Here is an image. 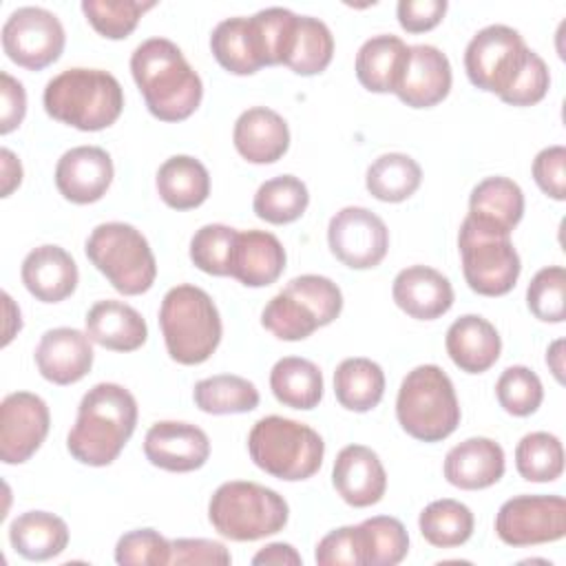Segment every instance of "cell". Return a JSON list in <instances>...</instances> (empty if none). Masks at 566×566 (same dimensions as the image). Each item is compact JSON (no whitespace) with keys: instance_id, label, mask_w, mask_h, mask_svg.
Listing matches in <instances>:
<instances>
[{"instance_id":"ac0fdd59","label":"cell","mask_w":566,"mask_h":566,"mask_svg":"<svg viewBox=\"0 0 566 566\" xmlns=\"http://www.w3.org/2000/svg\"><path fill=\"white\" fill-rule=\"evenodd\" d=\"M113 159L99 146H75L55 166V186L71 203L99 201L113 181Z\"/></svg>"},{"instance_id":"ffe728a7","label":"cell","mask_w":566,"mask_h":566,"mask_svg":"<svg viewBox=\"0 0 566 566\" xmlns=\"http://www.w3.org/2000/svg\"><path fill=\"white\" fill-rule=\"evenodd\" d=\"M35 365L42 378L53 385H73L93 367V347L88 334L75 327L46 329L35 347Z\"/></svg>"},{"instance_id":"ee69618b","label":"cell","mask_w":566,"mask_h":566,"mask_svg":"<svg viewBox=\"0 0 566 566\" xmlns=\"http://www.w3.org/2000/svg\"><path fill=\"white\" fill-rule=\"evenodd\" d=\"M495 396L506 413L524 418L539 409L544 400V387L533 369L513 365L500 374L495 382Z\"/></svg>"},{"instance_id":"f1b7e54d","label":"cell","mask_w":566,"mask_h":566,"mask_svg":"<svg viewBox=\"0 0 566 566\" xmlns=\"http://www.w3.org/2000/svg\"><path fill=\"white\" fill-rule=\"evenodd\" d=\"M407 53L409 46L398 35L380 33L365 40L356 53L358 82L371 93H394L400 82Z\"/></svg>"},{"instance_id":"83f0119b","label":"cell","mask_w":566,"mask_h":566,"mask_svg":"<svg viewBox=\"0 0 566 566\" xmlns=\"http://www.w3.org/2000/svg\"><path fill=\"white\" fill-rule=\"evenodd\" d=\"M84 321L88 338L104 349L135 352L148 338L144 316L122 301H97Z\"/></svg>"},{"instance_id":"9c48e42d","label":"cell","mask_w":566,"mask_h":566,"mask_svg":"<svg viewBox=\"0 0 566 566\" xmlns=\"http://www.w3.org/2000/svg\"><path fill=\"white\" fill-rule=\"evenodd\" d=\"M84 252L119 294L137 296L155 283V254L146 237L130 223L108 221L95 226Z\"/></svg>"},{"instance_id":"d6986e66","label":"cell","mask_w":566,"mask_h":566,"mask_svg":"<svg viewBox=\"0 0 566 566\" xmlns=\"http://www.w3.org/2000/svg\"><path fill=\"white\" fill-rule=\"evenodd\" d=\"M332 484L343 502L354 509H365L382 500L387 473L376 451L365 444H347L334 460Z\"/></svg>"},{"instance_id":"681fc988","label":"cell","mask_w":566,"mask_h":566,"mask_svg":"<svg viewBox=\"0 0 566 566\" xmlns=\"http://www.w3.org/2000/svg\"><path fill=\"white\" fill-rule=\"evenodd\" d=\"M533 179L544 195L555 201L566 199V148L548 146L542 148L533 159Z\"/></svg>"},{"instance_id":"4dcf8cb0","label":"cell","mask_w":566,"mask_h":566,"mask_svg":"<svg viewBox=\"0 0 566 566\" xmlns=\"http://www.w3.org/2000/svg\"><path fill=\"white\" fill-rule=\"evenodd\" d=\"M155 184L161 201L175 210L197 208L210 195L208 168L190 155L168 157L159 166Z\"/></svg>"},{"instance_id":"7bdbcfd3","label":"cell","mask_w":566,"mask_h":566,"mask_svg":"<svg viewBox=\"0 0 566 566\" xmlns=\"http://www.w3.org/2000/svg\"><path fill=\"white\" fill-rule=\"evenodd\" d=\"M155 4L157 2L150 0H84L82 13L102 38L124 40L135 31L139 18Z\"/></svg>"},{"instance_id":"bcb514c9","label":"cell","mask_w":566,"mask_h":566,"mask_svg":"<svg viewBox=\"0 0 566 566\" xmlns=\"http://www.w3.org/2000/svg\"><path fill=\"white\" fill-rule=\"evenodd\" d=\"M234 237H237V230L230 226H223V223L201 226L190 239L192 263L206 274L228 276Z\"/></svg>"},{"instance_id":"603a6c76","label":"cell","mask_w":566,"mask_h":566,"mask_svg":"<svg viewBox=\"0 0 566 566\" xmlns=\"http://www.w3.org/2000/svg\"><path fill=\"white\" fill-rule=\"evenodd\" d=\"M504 467V449L491 438L475 436L449 449L442 471L449 484L464 491H480L500 482Z\"/></svg>"},{"instance_id":"d6a6232c","label":"cell","mask_w":566,"mask_h":566,"mask_svg":"<svg viewBox=\"0 0 566 566\" xmlns=\"http://www.w3.org/2000/svg\"><path fill=\"white\" fill-rule=\"evenodd\" d=\"M270 389L281 405L310 411L323 398V374L307 358L285 356L270 371Z\"/></svg>"},{"instance_id":"f35d334b","label":"cell","mask_w":566,"mask_h":566,"mask_svg":"<svg viewBox=\"0 0 566 566\" xmlns=\"http://www.w3.org/2000/svg\"><path fill=\"white\" fill-rule=\"evenodd\" d=\"M254 46L263 66L285 64L294 44L298 15L283 7H270L248 18Z\"/></svg>"},{"instance_id":"ab89813d","label":"cell","mask_w":566,"mask_h":566,"mask_svg":"<svg viewBox=\"0 0 566 566\" xmlns=\"http://www.w3.org/2000/svg\"><path fill=\"white\" fill-rule=\"evenodd\" d=\"M334 57V35L329 27L312 15H298L294 44L287 55L285 66L296 75L323 73Z\"/></svg>"},{"instance_id":"f907efd6","label":"cell","mask_w":566,"mask_h":566,"mask_svg":"<svg viewBox=\"0 0 566 566\" xmlns=\"http://www.w3.org/2000/svg\"><path fill=\"white\" fill-rule=\"evenodd\" d=\"M172 555L170 564H203V566H228L232 562L230 551L214 539H201V537H179L172 539Z\"/></svg>"},{"instance_id":"9a60e30c","label":"cell","mask_w":566,"mask_h":566,"mask_svg":"<svg viewBox=\"0 0 566 566\" xmlns=\"http://www.w3.org/2000/svg\"><path fill=\"white\" fill-rule=\"evenodd\" d=\"M51 427L46 402L31 391H13L0 405V460L27 462L44 442Z\"/></svg>"},{"instance_id":"5b68a950","label":"cell","mask_w":566,"mask_h":566,"mask_svg":"<svg viewBox=\"0 0 566 566\" xmlns=\"http://www.w3.org/2000/svg\"><path fill=\"white\" fill-rule=\"evenodd\" d=\"M460 402L451 378L438 365H418L400 382L396 418L420 442H440L460 424Z\"/></svg>"},{"instance_id":"e0dca14e","label":"cell","mask_w":566,"mask_h":566,"mask_svg":"<svg viewBox=\"0 0 566 566\" xmlns=\"http://www.w3.org/2000/svg\"><path fill=\"white\" fill-rule=\"evenodd\" d=\"M451 82L449 57L438 46L413 44L394 93L411 108H431L449 95Z\"/></svg>"},{"instance_id":"11a10c76","label":"cell","mask_w":566,"mask_h":566,"mask_svg":"<svg viewBox=\"0 0 566 566\" xmlns=\"http://www.w3.org/2000/svg\"><path fill=\"white\" fill-rule=\"evenodd\" d=\"M0 166H2V197H9L22 181V164L9 148H2Z\"/></svg>"},{"instance_id":"4fadbf2b","label":"cell","mask_w":566,"mask_h":566,"mask_svg":"<svg viewBox=\"0 0 566 566\" xmlns=\"http://www.w3.org/2000/svg\"><path fill=\"white\" fill-rule=\"evenodd\" d=\"M495 533L515 548L557 542L566 535V502L562 495H515L500 506Z\"/></svg>"},{"instance_id":"1f68e13d","label":"cell","mask_w":566,"mask_h":566,"mask_svg":"<svg viewBox=\"0 0 566 566\" xmlns=\"http://www.w3.org/2000/svg\"><path fill=\"white\" fill-rule=\"evenodd\" d=\"M334 394L338 405L347 411H371L382 400L385 371L371 358H345L334 371Z\"/></svg>"},{"instance_id":"ba28073f","label":"cell","mask_w":566,"mask_h":566,"mask_svg":"<svg viewBox=\"0 0 566 566\" xmlns=\"http://www.w3.org/2000/svg\"><path fill=\"white\" fill-rule=\"evenodd\" d=\"M343 310L340 287L321 274L294 276L261 312V325L281 340H303Z\"/></svg>"},{"instance_id":"f5cc1de1","label":"cell","mask_w":566,"mask_h":566,"mask_svg":"<svg viewBox=\"0 0 566 566\" xmlns=\"http://www.w3.org/2000/svg\"><path fill=\"white\" fill-rule=\"evenodd\" d=\"M0 82H2L0 84V99H2L0 133L9 135L22 124L27 115V93H24V86L4 71L0 73Z\"/></svg>"},{"instance_id":"7a4b0ae2","label":"cell","mask_w":566,"mask_h":566,"mask_svg":"<svg viewBox=\"0 0 566 566\" xmlns=\"http://www.w3.org/2000/svg\"><path fill=\"white\" fill-rule=\"evenodd\" d=\"M135 424V396L117 382H97L80 400L66 449L82 464L108 467L130 440Z\"/></svg>"},{"instance_id":"44dd1931","label":"cell","mask_w":566,"mask_h":566,"mask_svg":"<svg viewBox=\"0 0 566 566\" xmlns=\"http://www.w3.org/2000/svg\"><path fill=\"white\" fill-rule=\"evenodd\" d=\"M394 303L411 318L433 321L453 305L449 279L429 265H409L400 270L391 285Z\"/></svg>"},{"instance_id":"d4e9b609","label":"cell","mask_w":566,"mask_h":566,"mask_svg":"<svg viewBox=\"0 0 566 566\" xmlns=\"http://www.w3.org/2000/svg\"><path fill=\"white\" fill-rule=\"evenodd\" d=\"M22 283L42 303H60L77 287V263L60 245L33 248L22 261Z\"/></svg>"},{"instance_id":"f6af8a7d","label":"cell","mask_w":566,"mask_h":566,"mask_svg":"<svg viewBox=\"0 0 566 566\" xmlns=\"http://www.w3.org/2000/svg\"><path fill=\"white\" fill-rule=\"evenodd\" d=\"M526 305L542 323H562L566 316V270L562 265L542 268L526 287Z\"/></svg>"},{"instance_id":"836d02e7","label":"cell","mask_w":566,"mask_h":566,"mask_svg":"<svg viewBox=\"0 0 566 566\" xmlns=\"http://www.w3.org/2000/svg\"><path fill=\"white\" fill-rule=\"evenodd\" d=\"M422 181L420 164L405 153H387L374 159L365 175V186L371 197L387 203L409 199Z\"/></svg>"},{"instance_id":"30bf717a","label":"cell","mask_w":566,"mask_h":566,"mask_svg":"<svg viewBox=\"0 0 566 566\" xmlns=\"http://www.w3.org/2000/svg\"><path fill=\"white\" fill-rule=\"evenodd\" d=\"M531 51L513 27L489 24L480 29L464 51V69L469 82L486 93L504 99L533 60Z\"/></svg>"},{"instance_id":"b9f144b4","label":"cell","mask_w":566,"mask_h":566,"mask_svg":"<svg viewBox=\"0 0 566 566\" xmlns=\"http://www.w3.org/2000/svg\"><path fill=\"white\" fill-rule=\"evenodd\" d=\"M365 542V566H396L407 557L409 535L400 520L376 515L360 522Z\"/></svg>"},{"instance_id":"8d00e7d4","label":"cell","mask_w":566,"mask_h":566,"mask_svg":"<svg viewBox=\"0 0 566 566\" xmlns=\"http://www.w3.org/2000/svg\"><path fill=\"white\" fill-rule=\"evenodd\" d=\"M192 398L203 413L226 416L256 409L261 396L248 378L234 374H217L199 380L192 389Z\"/></svg>"},{"instance_id":"277c9868","label":"cell","mask_w":566,"mask_h":566,"mask_svg":"<svg viewBox=\"0 0 566 566\" xmlns=\"http://www.w3.org/2000/svg\"><path fill=\"white\" fill-rule=\"evenodd\" d=\"M159 327L168 356L179 365L206 363L221 343V316L210 294L181 283L166 292L159 307Z\"/></svg>"},{"instance_id":"7402d4cb","label":"cell","mask_w":566,"mask_h":566,"mask_svg":"<svg viewBox=\"0 0 566 566\" xmlns=\"http://www.w3.org/2000/svg\"><path fill=\"white\" fill-rule=\"evenodd\" d=\"M285 270V248L283 243L265 230H237L230 274L245 287L272 285Z\"/></svg>"},{"instance_id":"4316f807","label":"cell","mask_w":566,"mask_h":566,"mask_svg":"<svg viewBox=\"0 0 566 566\" xmlns=\"http://www.w3.org/2000/svg\"><path fill=\"white\" fill-rule=\"evenodd\" d=\"M524 214V192L509 177L482 179L469 197V219L500 234L513 232Z\"/></svg>"},{"instance_id":"9f6ffc18","label":"cell","mask_w":566,"mask_h":566,"mask_svg":"<svg viewBox=\"0 0 566 566\" xmlns=\"http://www.w3.org/2000/svg\"><path fill=\"white\" fill-rule=\"evenodd\" d=\"M546 365L551 367L557 382H564V340L557 338L546 352Z\"/></svg>"},{"instance_id":"816d5d0a","label":"cell","mask_w":566,"mask_h":566,"mask_svg":"<svg viewBox=\"0 0 566 566\" xmlns=\"http://www.w3.org/2000/svg\"><path fill=\"white\" fill-rule=\"evenodd\" d=\"M447 7V0H400L396 15L407 33H424L442 22Z\"/></svg>"},{"instance_id":"db71d44e","label":"cell","mask_w":566,"mask_h":566,"mask_svg":"<svg viewBox=\"0 0 566 566\" xmlns=\"http://www.w3.org/2000/svg\"><path fill=\"white\" fill-rule=\"evenodd\" d=\"M252 564H274V566H301L303 559L296 553L294 546L283 544V542H272L263 546L254 557Z\"/></svg>"},{"instance_id":"74e56055","label":"cell","mask_w":566,"mask_h":566,"mask_svg":"<svg viewBox=\"0 0 566 566\" xmlns=\"http://www.w3.org/2000/svg\"><path fill=\"white\" fill-rule=\"evenodd\" d=\"M418 526L422 537L431 546L453 548L471 537L475 520L467 504L451 497H442L422 509Z\"/></svg>"},{"instance_id":"52a82bcc","label":"cell","mask_w":566,"mask_h":566,"mask_svg":"<svg viewBox=\"0 0 566 566\" xmlns=\"http://www.w3.org/2000/svg\"><path fill=\"white\" fill-rule=\"evenodd\" d=\"M290 506L274 489L256 482H223L208 502L214 531L232 542H254L285 528Z\"/></svg>"},{"instance_id":"5bb4252c","label":"cell","mask_w":566,"mask_h":566,"mask_svg":"<svg viewBox=\"0 0 566 566\" xmlns=\"http://www.w3.org/2000/svg\"><path fill=\"white\" fill-rule=\"evenodd\" d=\"M332 254L352 270L376 268L389 250V230L385 221L360 206L338 210L327 226Z\"/></svg>"},{"instance_id":"7c38bea8","label":"cell","mask_w":566,"mask_h":566,"mask_svg":"<svg viewBox=\"0 0 566 566\" xmlns=\"http://www.w3.org/2000/svg\"><path fill=\"white\" fill-rule=\"evenodd\" d=\"M66 44L64 27L42 7H20L2 24V49L11 62L29 71L53 64Z\"/></svg>"},{"instance_id":"8fae6325","label":"cell","mask_w":566,"mask_h":566,"mask_svg":"<svg viewBox=\"0 0 566 566\" xmlns=\"http://www.w3.org/2000/svg\"><path fill=\"white\" fill-rule=\"evenodd\" d=\"M458 248L464 279L475 294L504 296L515 287L522 261L509 234L493 232L464 217Z\"/></svg>"},{"instance_id":"d590c367","label":"cell","mask_w":566,"mask_h":566,"mask_svg":"<svg viewBox=\"0 0 566 566\" xmlns=\"http://www.w3.org/2000/svg\"><path fill=\"white\" fill-rule=\"evenodd\" d=\"M210 51L214 60L232 75H252L263 64L259 60L248 18H226L210 35Z\"/></svg>"},{"instance_id":"f546056e","label":"cell","mask_w":566,"mask_h":566,"mask_svg":"<svg viewBox=\"0 0 566 566\" xmlns=\"http://www.w3.org/2000/svg\"><path fill=\"white\" fill-rule=\"evenodd\" d=\"M9 542L18 555L44 562L60 555L69 544L66 522L49 511H27L9 526Z\"/></svg>"},{"instance_id":"60d3db41","label":"cell","mask_w":566,"mask_h":566,"mask_svg":"<svg viewBox=\"0 0 566 566\" xmlns=\"http://www.w3.org/2000/svg\"><path fill=\"white\" fill-rule=\"evenodd\" d=\"M517 473L528 482H555L564 473V447L548 431H531L515 447Z\"/></svg>"},{"instance_id":"8992f818","label":"cell","mask_w":566,"mask_h":566,"mask_svg":"<svg viewBox=\"0 0 566 566\" xmlns=\"http://www.w3.org/2000/svg\"><path fill=\"white\" fill-rule=\"evenodd\" d=\"M248 451L261 471L285 482H298L321 469L325 442L305 422L265 416L250 429Z\"/></svg>"},{"instance_id":"c3c4849f","label":"cell","mask_w":566,"mask_h":566,"mask_svg":"<svg viewBox=\"0 0 566 566\" xmlns=\"http://www.w3.org/2000/svg\"><path fill=\"white\" fill-rule=\"evenodd\" d=\"M314 559L321 566H365V542L360 524L329 531L318 542Z\"/></svg>"},{"instance_id":"2e32d148","label":"cell","mask_w":566,"mask_h":566,"mask_svg":"<svg viewBox=\"0 0 566 566\" xmlns=\"http://www.w3.org/2000/svg\"><path fill=\"white\" fill-rule=\"evenodd\" d=\"M144 455L153 467L172 473H188L208 462L210 440L197 424L161 420L146 431Z\"/></svg>"},{"instance_id":"e575fe53","label":"cell","mask_w":566,"mask_h":566,"mask_svg":"<svg viewBox=\"0 0 566 566\" xmlns=\"http://www.w3.org/2000/svg\"><path fill=\"white\" fill-rule=\"evenodd\" d=\"M310 203L307 186L294 175H279L259 186L254 192L252 210L259 219L285 226L303 217Z\"/></svg>"},{"instance_id":"6da1fadb","label":"cell","mask_w":566,"mask_h":566,"mask_svg":"<svg viewBox=\"0 0 566 566\" xmlns=\"http://www.w3.org/2000/svg\"><path fill=\"white\" fill-rule=\"evenodd\" d=\"M130 73L148 113L161 122H184L201 104V77L166 38L144 40L130 55Z\"/></svg>"},{"instance_id":"484cf974","label":"cell","mask_w":566,"mask_h":566,"mask_svg":"<svg viewBox=\"0 0 566 566\" xmlns=\"http://www.w3.org/2000/svg\"><path fill=\"white\" fill-rule=\"evenodd\" d=\"M444 347L455 367L467 374H482L497 363L502 338L495 325L486 318L464 314L449 325Z\"/></svg>"},{"instance_id":"3957f363","label":"cell","mask_w":566,"mask_h":566,"mask_svg":"<svg viewBox=\"0 0 566 566\" xmlns=\"http://www.w3.org/2000/svg\"><path fill=\"white\" fill-rule=\"evenodd\" d=\"M42 104L49 117L77 130L95 133L119 119L124 91L108 71L75 66L46 82Z\"/></svg>"},{"instance_id":"7dc6e473","label":"cell","mask_w":566,"mask_h":566,"mask_svg":"<svg viewBox=\"0 0 566 566\" xmlns=\"http://www.w3.org/2000/svg\"><path fill=\"white\" fill-rule=\"evenodd\" d=\"M170 555L172 544L155 528L128 531L115 544V562L122 566H166Z\"/></svg>"},{"instance_id":"cb8c5ba5","label":"cell","mask_w":566,"mask_h":566,"mask_svg":"<svg viewBox=\"0 0 566 566\" xmlns=\"http://www.w3.org/2000/svg\"><path fill=\"white\" fill-rule=\"evenodd\" d=\"M232 142L245 161L274 164L290 148V128L276 111L252 106L237 117Z\"/></svg>"}]
</instances>
